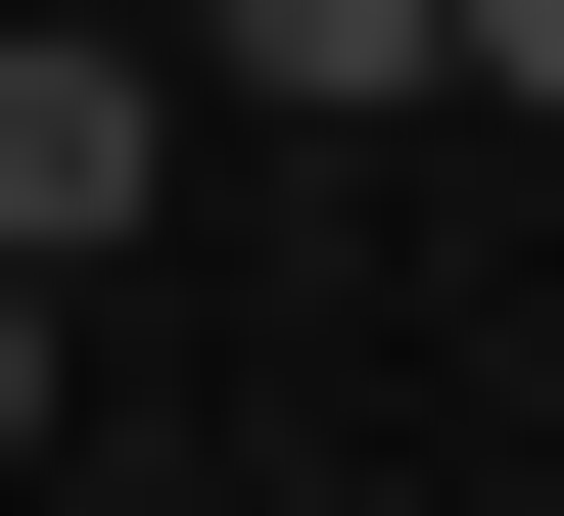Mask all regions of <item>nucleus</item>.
Wrapping results in <instances>:
<instances>
[{
    "mask_svg": "<svg viewBox=\"0 0 564 516\" xmlns=\"http://www.w3.org/2000/svg\"><path fill=\"white\" fill-rule=\"evenodd\" d=\"M141 188H188V95H141V47H0V282H95Z\"/></svg>",
    "mask_w": 564,
    "mask_h": 516,
    "instance_id": "f257e3e1",
    "label": "nucleus"
},
{
    "mask_svg": "<svg viewBox=\"0 0 564 516\" xmlns=\"http://www.w3.org/2000/svg\"><path fill=\"white\" fill-rule=\"evenodd\" d=\"M236 95H470V0H236Z\"/></svg>",
    "mask_w": 564,
    "mask_h": 516,
    "instance_id": "f03ea898",
    "label": "nucleus"
},
{
    "mask_svg": "<svg viewBox=\"0 0 564 516\" xmlns=\"http://www.w3.org/2000/svg\"><path fill=\"white\" fill-rule=\"evenodd\" d=\"M470 95H564V0H470Z\"/></svg>",
    "mask_w": 564,
    "mask_h": 516,
    "instance_id": "7ed1b4c3",
    "label": "nucleus"
}]
</instances>
